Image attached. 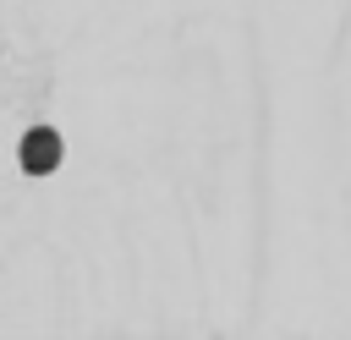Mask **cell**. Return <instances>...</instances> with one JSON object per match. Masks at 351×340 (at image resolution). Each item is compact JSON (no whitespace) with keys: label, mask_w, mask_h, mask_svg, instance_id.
<instances>
[{"label":"cell","mask_w":351,"mask_h":340,"mask_svg":"<svg viewBox=\"0 0 351 340\" xmlns=\"http://www.w3.org/2000/svg\"><path fill=\"white\" fill-rule=\"evenodd\" d=\"M22 165H27L33 175H49V170L60 165V137L44 132V126H33V132L22 137Z\"/></svg>","instance_id":"cell-1"}]
</instances>
